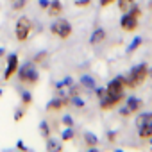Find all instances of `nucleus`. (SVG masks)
<instances>
[{"label": "nucleus", "instance_id": "obj_1", "mask_svg": "<svg viewBox=\"0 0 152 152\" xmlns=\"http://www.w3.org/2000/svg\"><path fill=\"white\" fill-rule=\"evenodd\" d=\"M124 91H125V84H124V77H116L113 79L107 88L104 90V95L100 97V107L102 109H111L115 106H118L124 100Z\"/></svg>", "mask_w": 152, "mask_h": 152}, {"label": "nucleus", "instance_id": "obj_2", "mask_svg": "<svg viewBox=\"0 0 152 152\" xmlns=\"http://www.w3.org/2000/svg\"><path fill=\"white\" fill-rule=\"evenodd\" d=\"M147 75H148V66L138 64L129 72V77L124 79V84H125V88H138L140 84H143L147 81Z\"/></svg>", "mask_w": 152, "mask_h": 152}, {"label": "nucleus", "instance_id": "obj_3", "mask_svg": "<svg viewBox=\"0 0 152 152\" xmlns=\"http://www.w3.org/2000/svg\"><path fill=\"white\" fill-rule=\"evenodd\" d=\"M18 79L22 84H27V86H34L38 84V79H39V73L36 70V66L32 63H27L23 66H18Z\"/></svg>", "mask_w": 152, "mask_h": 152}, {"label": "nucleus", "instance_id": "obj_4", "mask_svg": "<svg viewBox=\"0 0 152 152\" xmlns=\"http://www.w3.org/2000/svg\"><path fill=\"white\" fill-rule=\"evenodd\" d=\"M140 16H141V11H140V7H136V6H132L125 15H124V18H122V22H120V25H122V29L125 31V32H132V31H136V27H138V20H140Z\"/></svg>", "mask_w": 152, "mask_h": 152}, {"label": "nucleus", "instance_id": "obj_5", "mask_svg": "<svg viewBox=\"0 0 152 152\" xmlns=\"http://www.w3.org/2000/svg\"><path fill=\"white\" fill-rule=\"evenodd\" d=\"M31 32H32V22H31V18H27V16H20L18 22H16V27H15L16 39H18L20 43H23V41L29 39Z\"/></svg>", "mask_w": 152, "mask_h": 152}, {"label": "nucleus", "instance_id": "obj_6", "mask_svg": "<svg viewBox=\"0 0 152 152\" xmlns=\"http://www.w3.org/2000/svg\"><path fill=\"white\" fill-rule=\"evenodd\" d=\"M50 32H52L54 36H57L59 39H68V38L72 36V25H70L68 20L59 18V20H56V22L50 25Z\"/></svg>", "mask_w": 152, "mask_h": 152}, {"label": "nucleus", "instance_id": "obj_7", "mask_svg": "<svg viewBox=\"0 0 152 152\" xmlns=\"http://www.w3.org/2000/svg\"><path fill=\"white\" fill-rule=\"evenodd\" d=\"M136 125L140 138H152V113L140 115L136 118Z\"/></svg>", "mask_w": 152, "mask_h": 152}, {"label": "nucleus", "instance_id": "obj_8", "mask_svg": "<svg viewBox=\"0 0 152 152\" xmlns=\"http://www.w3.org/2000/svg\"><path fill=\"white\" fill-rule=\"evenodd\" d=\"M18 66H20V61H18V56L16 54H11L7 57V68H6V73H4V79L9 81L13 75L18 72Z\"/></svg>", "mask_w": 152, "mask_h": 152}, {"label": "nucleus", "instance_id": "obj_9", "mask_svg": "<svg viewBox=\"0 0 152 152\" xmlns=\"http://www.w3.org/2000/svg\"><path fill=\"white\" fill-rule=\"evenodd\" d=\"M140 109H143V100H140V99H136V97H131V99L127 100L125 111H122V113H124V115H129V113H136V111H140Z\"/></svg>", "mask_w": 152, "mask_h": 152}, {"label": "nucleus", "instance_id": "obj_10", "mask_svg": "<svg viewBox=\"0 0 152 152\" xmlns=\"http://www.w3.org/2000/svg\"><path fill=\"white\" fill-rule=\"evenodd\" d=\"M66 104H68V99L63 97V95H59V97H56L54 100H50V102L47 104V109H48V111H59V109H63Z\"/></svg>", "mask_w": 152, "mask_h": 152}, {"label": "nucleus", "instance_id": "obj_11", "mask_svg": "<svg viewBox=\"0 0 152 152\" xmlns=\"http://www.w3.org/2000/svg\"><path fill=\"white\" fill-rule=\"evenodd\" d=\"M47 9H48V16H54V18L63 13V6H61L59 0H52V2L47 6Z\"/></svg>", "mask_w": 152, "mask_h": 152}, {"label": "nucleus", "instance_id": "obj_12", "mask_svg": "<svg viewBox=\"0 0 152 152\" xmlns=\"http://www.w3.org/2000/svg\"><path fill=\"white\" fill-rule=\"evenodd\" d=\"M104 38H106V31L104 29H97L95 32H93V36H91V45H97V43H100V41H104Z\"/></svg>", "mask_w": 152, "mask_h": 152}, {"label": "nucleus", "instance_id": "obj_13", "mask_svg": "<svg viewBox=\"0 0 152 152\" xmlns=\"http://www.w3.org/2000/svg\"><path fill=\"white\" fill-rule=\"evenodd\" d=\"M27 4H29V0H11L13 11H22V9H25Z\"/></svg>", "mask_w": 152, "mask_h": 152}, {"label": "nucleus", "instance_id": "obj_14", "mask_svg": "<svg viewBox=\"0 0 152 152\" xmlns=\"http://www.w3.org/2000/svg\"><path fill=\"white\" fill-rule=\"evenodd\" d=\"M132 6H134V0H118V7H120L124 13H127Z\"/></svg>", "mask_w": 152, "mask_h": 152}, {"label": "nucleus", "instance_id": "obj_15", "mask_svg": "<svg viewBox=\"0 0 152 152\" xmlns=\"http://www.w3.org/2000/svg\"><path fill=\"white\" fill-rule=\"evenodd\" d=\"M83 84L88 86V88H93V86H95V83H93L91 77H83Z\"/></svg>", "mask_w": 152, "mask_h": 152}, {"label": "nucleus", "instance_id": "obj_16", "mask_svg": "<svg viewBox=\"0 0 152 152\" xmlns=\"http://www.w3.org/2000/svg\"><path fill=\"white\" fill-rule=\"evenodd\" d=\"M84 138H86V141H88V145H97V138H95L93 134H90V132H88V134H86Z\"/></svg>", "mask_w": 152, "mask_h": 152}, {"label": "nucleus", "instance_id": "obj_17", "mask_svg": "<svg viewBox=\"0 0 152 152\" xmlns=\"http://www.w3.org/2000/svg\"><path fill=\"white\" fill-rule=\"evenodd\" d=\"M72 138H73V131L72 129H68V131L63 132V140H72Z\"/></svg>", "mask_w": 152, "mask_h": 152}, {"label": "nucleus", "instance_id": "obj_18", "mask_svg": "<svg viewBox=\"0 0 152 152\" xmlns=\"http://www.w3.org/2000/svg\"><path fill=\"white\" fill-rule=\"evenodd\" d=\"M41 132H43V136H45V138H48V136H50V134H48V127H47V124H45V122L41 124Z\"/></svg>", "mask_w": 152, "mask_h": 152}, {"label": "nucleus", "instance_id": "obj_19", "mask_svg": "<svg viewBox=\"0 0 152 152\" xmlns=\"http://www.w3.org/2000/svg\"><path fill=\"white\" fill-rule=\"evenodd\" d=\"M31 104V93H23V106Z\"/></svg>", "mask_w": 152, "mask_h": 152}, {"label": "nucleus", "instance_id": "obj_20", "mask_svg": "<svg viewBox=\"0 0 152 152\" xmlns=\"http://www.w3.org/2000/svg\"><path fill=\"white\" fill-rule=\"evenodd\" d=\"M113 2H115V0H100V6H102V7H106V6H111Z\"/></svg>", "mask_w": 152, "mask_h": 152}, {"label": "nucleus", "instance_id": "obj_21", "mask_svg": "<svg viewBox=\"0 0 152 152\" xmlns=\"http://www.w3.org/2000/svg\"><path fill=\"white\" fill-rule=\"evenodd\" d=\"M64 124L70 127V125H72V118H70V116H66V118H64Z\"/></svg>", "mask_w": 152, "mask_h": 152}, {"label": "nucleus", "instance_id": "obj_22", "mask_svg": "<svg viewBox=\"0 0 152 152\" xmlns=\"http://www.w3.org/2000/svg\"><path fill=\"white\" fill-rule=\"evenodd\" d=\"M138 45H140V39H136V41H134V43H132V47H131V48H129V50H132V48H136V47H138Z\"/></svg>", "mask_w": 152, "mask_h": 152}]
</instances>
